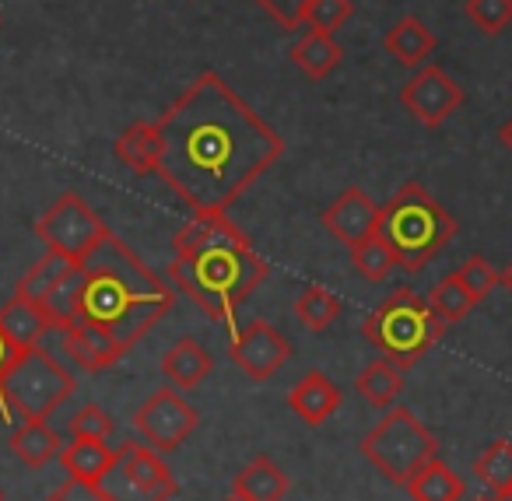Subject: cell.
Wrapping results in <instances>:
<instances>
[{
    "mask_svg": "<svg viewBox=\"0 0 512 501\" xmlns=\"http://www.w3.org/2000/svg\"><path fill=\"white\" fill-rule=\"evenodd\" d=\"M155 141V176L193 214H228L285 155V137L256 116L218 71H204L158 116Z\"/></svg>",
    "mask_w": 512,
    "mask_h": 501,
    "instance_id": "6da1fadb",
    "label": "cell"
},
{
    "mask_svg": "<svg viewBox=\"0 0 512 501\" xmlns=\"http://www.w3.org/2000/svg\"><path fill=\"white\" fill-rule=\"evenodd\" d=\"M172 253L176 256L165 270L169 284L221 323H228L271 274L267 260L228 214H193L172 239Z\"/></svg>",
    "mask_w": 512,
    "mask_h": 501,
    "instance_id": "7a4b0ae2",
    "label": "cell"
},
{
    "mask_svg": "<svg viewBox=\"0 0 512 501\" xmlns=\"http://www.w3.org/2000/svg\"><path fill=\"white\" fill-rule=\"evenodd\" d=\"M81 298L78 316L106 330L123 351L155 330L172 309V284L162 281L120 235L109 232L81 260Z\"/></svg>",
    "mask_w": 512,
    "mask_h": 501,
    "instance_id": "3957f363",
    "label": "cell"
},
{
    "mask_svg": "<svg viewBox=\"0 0 512 501\" xmlns=\"http://www.w3.org/2000/svg\"><path fill=\"white\" fill-rule=\"evenodd\" d=\"M379 235L397 256V267L418 274L449 246L456 221L421 183H404L379 207Z\"/></svg>",
    "mask_w": 512,
    "mask_h": 501,
    "instance_id": "277c9868",
    "label": "cell"
},
{
    "mask_svg": "<svg viewBox=\"0 0 512 501\" xmlns=\"http://www.w3.org/2000/svg\"><path fill=\"white\" fill-rule=\"evenodd\" d=\"M442 323L432 312V305L418 295L414 288H397L365 316L362 333L386 361L407 372L411 365H418L435 344H439Z\"/></svg>",
    "mask_w": 512,
    "mask_h": 501,
    "instance_id": "5b68a950",
    "label": "cell"
},
{
    "mask_svg": "<svg viewBox=\"0 0 512 501\" xmlns=\"http://www.w3.org/2000/svg\"><path fill=\"white\" fill-rule=\"evenodd\" d=\"M74 393V375L43 347H29L18 354L0 382V410L4 417H22V421H46L60 403Z\"/></svg>",
    "mask_w": 512,
    "mask_h": 501,
    "instance_id": "8992f818",
    "label": "cell"
},
{
    "mask_svg": "<svg viewBox=\"0 0 512 501\" xmlns=\"http://www.w3.org/2000/svg\"><path fill=\"white\" fill-rule=\"evenodd\" d=\"M362 456L383 473L386 480L407 487V480L439 456L435 435L411 414L407 407H393L383 421L372 424V431L362 438Z\"/></svg>",
    "mask_w": 512,
    "mask_h": 501,
    "instance_id": "52a82bcc",
    "label": "cell"
},
{
    "mask_svg": "<svg viewBox=\"0 0 512 501\" xmlns=\"http://www.w3.org/2000/svg\"><path fill=\"white\" fill-rule=\"evenodd\" d=\"M36 235L50 253L67 256L71 263H81L102 239L109 235V225L78 197L64 193L43 218L36 221Z\"/></svg>",
    "mask_w": 512,
    "mask_h": 501,
    "instance_id": "ba28073f",
    "label": "cell"
},
{
    "mask_svg": "<svg viewBox=\"0 0 512 501\" xmlns=\"http://www.w3.org/2000/svg\"><path fill=\"white\" fill-rule=\"evenodd\" d=\"M197 410L179 396V389L165 386L158 393H151L148 400L141 403V410L134 414V428L144 442L155 452H172L179 449V442L197 431Z\"/></svg>",
    "mask_w": 512,
    "mask_h": 501,
    "instance_id": "9c48e42d",
    "label": "cell"
},
{
    "mask_svg": "<svg viewBox=\"0 0 512 501\" xmlns=\"http://www.w3.org/2000/svg\"><path fill=\"white\" fill-rule=\"evenodd\" d=\"M397 99L421 127L435 130V127H442L453 113H460L467 95H463V88L456 85L439 64H425L404 81Z\"/></svg>",
    "mask_w": 512,
    "mask_h": 501,
    "instance_id": "30bf717a",
    "label": "cell"
},
{
    "mask_svg": "<svg viewBox=\"0 0 512 501\" xmlns=\"http://www.w3.org/2000/svg\"><path fill=\"white\" fill-rule=\"evenodd\" d=\"M228 358L256 382H267L285 368V361L292 358V344L274 330L264 319H253L246 323L239 333L232 337V347H228Z\"/></svg>",
    "mask_w": 512,
    "mask_h": 501,
    "instance_id": "8fae6325",
    "label": "cell"
},
{
    "mask_svg": "<svg viewBox=\"0 0 512 501\" xmlns=\"http://www.w3.org/2000/svg\"><path fill=\"white\" fill-rule=\"evenodd\" d=\"M323 225L344 246H358V242L379 235V207L362 186H348L334 204L323 211Z\"/></svg>",
    "mask_w": 512,
    "mask_h": 501,
    "instance_id": "7c38bea8",
    "label": "cell"
},
{
    "mask_svg": "<svg viewBox=\"0 0 512 501\" xmlns=\"http://www.w3.org/2000/svg\"><path fill=\"white\" fill-rule=\"evenodd\" d=\"M60 337H64V351L67 358L74 361L78 368H85V372L99 375L106 372V368H113L116 361L123 358V347L116 344L113 337H109L106 330H99V326L85 323V319H71L67 326H60Z\"/></svg>",
    "mask_w": 512,
    "mask_h": 501,
    "instance_id": "4fadbf2b",
    "label": "cell"
},
{
    "mask_svg": "<svg viewBox=\"0 0 512 501\" xmlns=\"http://www.w3.org/2000/svg\"><path fill=\"white\" fill-rule=\"evenodd\" d=\"M116 459L127 470V477L134 480L141 491H148L151 498L169 501L176 494V480H172L169 466H165L162 452H155L148 442H123L116 449Z\"/></svg>",
    "mask_w": 512,
    "mask_h": 501,
    "instance_id": "5bb4252c",
    "label": "cell"
},
{
    "mask_svg": "<svg viewBox=\"0 0 512 501\" xmlns=\"http://www.w3.org/2000/svg\"><path fill=\"white\" fill-rule=\"evenodd\" d=\"M383 46L400 67H411V71H418V67H425L428 60H432L439 39H435V32L428 29L421 18L404 15L400 22L390 25V32L383 36Z\"/></svg>",
    "mask_w": 512,
    "mask_h": 501,
    "instance_id": "9a60e30c",
    "label": "cell"
},
{
    "mask_svg": "<svg viewBox=\"0 0 512 501\" xmlns=\"http://www.w3.org/2000/svg\"><path fill=\"white\" fill-rule=\"evenodd\" d=\"M288 407H292L306 424H323L334 417L337 407H341V389H337L323 372H309V375H302L299 386L288 393Z\"/></svg>",
    "mask_w": 512,
    "mask_h": 501,
    "instance_id": "2e32d148",
    "label": "cell"
},
{
    "mask_svg": "<svg viewBox=\"0 0 512 501\" xmlns=\"http://www.w3.org/2000/svg\"><path fill=\"white\" fill-rule=\"evenodd\" d=\"M214 361L193 337H183L162 354V375L172 389H193L211 375Z\"/></svg>",
    "mask_w": 512,
    "mask_h": 501,
    "instance_id": "e0dca14e",
    "label": "cell"
},
{
    "mask_svg": "<svg viewBox=\"0 0 512 501\" xmlns=\"http://www.w3.org/2000/svg\"><path fill=\"white\" fill-rule=\"evenodd\" d=\"M341 43L334 39V32H320V29H309L299 43L292 46V64L299 67L306 78L323 81L341 67Z\"/></svg>",
    "mask_w": 512,
    "mask_h": 501,
    "instance_id": "ac0fdd59",
    "label": "cell"
},
{
    "mask_svg": "<svg viewBox=\"0 0 512 501\" xmlns=\"http://www.w3.org/2000/svg\"><path fill=\"white\" fill-rule=\"evenodd\" d=\"M0 326H4V333H8L22 351L39 347V340L53 330L50 316H46L36 302H29V298H22V295H15L11 302L0 305Z\"/></svg>",
    "mask_w": 512,
    "mask_h": 501,
    "instance_id": "d6986e66",
    "label": "cell"
},
{
    "mask_svg": "<svg viewBox=\"0 0 512 501\" xmlns=\"http://www.w3.org/2000/svg\"><path fill=\"white\" fill-rule=\"evenodd\" d=\"M60 449H64V442L46 421H22L11 431V452L29 470H43L46 463H53L60 456Z\"/></svg>",
    "mask_w": 512,
    "mask_h": 501,
    "instance_id": "ffe728a7",
    "label": "cell"
},
{
    "mask_svg": "<svg viewBox=\"0 0 512 501\" xmlns=\"http://www.w3.org/2000/svg\"><path fill=\"white\" fill-rule=\"evenodd\" d=\"M232 491L246 494L253 501H281L288 494V477L271 456H256L253 463L235 473Z\"/></svg>",
    "mask_w": 512,
    "mask_h": 501,
    "instance_id": "44dd1931",
    "label": "cell"
},
{
    "mask_svg": "<svg viewBox=\"0 0 512 501\" xmlns=\"http://www.w3.org/2000/svg\"><path fill=\"white\" fill-rule=\"evenodd\" d=\"M116 449H109L102 438H71V442L60 449V463L71 477L88 480V484H99L102 473L113 466Z\"/></svg>",
    "mask_w": 512,
    "mask_h": 501,
    "instance_id": "7402d4cb",
    "label": "cell"
},
{
    "mask_svg": "<svg viewBox=\"0 0 512 501\" xmlns=\"http://www.w3.org/2000/svg\"><path fill=\"white\" fill-rule=\"evenodd\" d=\"M355 393H362V400L376 410H386L393 407L400 393H404V372H400L393 361L386 358H376L358 372L355 379Z\"/></svg>",
    "mask_w": 512,
    "mask_h": 501,
    "instance_id": "603a6c76",
    "label": "cell"
},
{
    "mask_svg": "<svg viewBox=\"0 0 512 501\" xmlns=\"http://www.w3.org/2000/svg\"><path fill=\"white\" fill-rule=\"evenodd\" d=\"M113 151H116V158L134 172V176H148V172H155V158H158L155 123H148V120L130 123V127L116 137Z\"/></svg>",
    "mask_w": 512,
    "mask_h": 501,
    "instance_id": "cb8c5ba5",
    "label": "cell"
},
{
    "mask_svg": "<svg viewBox=\"0 0 512 501\" xmlns=\"http://www.w3.org/2000/svg\"><path fill=\"white\" fill-rule=\"evenodd\" d=\"M407 494L414 501H460L463 498V480L442 463L439 456L428 459L411 480H407Z\"/></svg>",
    "mask_w": 512,
    "mask_h": 501,
    "instance_id": "d4e9b609",
    "label": "cell"
},
{
    "mask_svg": "<svg viewBox=\"0 0 512 501\" xmlns=\"http://www.w3.org/2000/svg\"><path fill=\"white\" fill-rule=\"evenodd\" d=\"M474 477L481 480L491 494L512 491V442L509 438H495V442H488L477 452Z\"/></svg>",
    "mask_w": 512,
    "mask_h": 501,
    "instance_id": "484cf974",
    "label": "cell"
},
{
    "mask_svg": "<svg viewBox=\"0 0 512 501\" xmlns=\"http://www.w3.org/2000/svg\"><path fill=\"white\" fill-rule=\"evenodd\" d=\"M71 267H74V263L67 260V256L50 253V249H46L43 260H36V263H32V267L22 274V281H18L15 295H22V298H29V302L43 305V298L53 291V284H57L60 277H64Z\"/></svg>",
    "mask_w": 512,
    "mask_h": 501,
    "instance_id": "4316f807",
    "label": "cell"
},
{
    "mask_svg": "<svg viewBox=\"0 0 512 501\" xmlns=\"http://www.w3.org/2000/svg\"><path fill=\"white\" fill-rule=\"evenodd\" d=\"M81 284H85V274H81V263H74L71 270H67L64 277H60L57 284H53V291L43 298V305L39 309L50 316L53 330H60V326H67L74 316H78V298H81Z\"/></svg>",
    "mask_w": 512,
    "mask_h": 501,
    "instance_id": "83f0119b",
    "label": "cell"
},
{
    "mask_svg": "<svg viewBox=\"0 0 512 501\" xmlns=\"http://www.w3.org/2000/svg\"><path fill=\"white\" fill-rule=\"evenodd\" d=\"M295 316H299L309 330L320 333V330H327V326H334V319L341 316V298H337L334 291L320 288V284H309V288H302L299 302H295Z\"/></svg>",
    "mask_w": 512,
    "mask_h": 501,
    "instance_id": "f1b7e54d",
    "label": "cell"
},
{
    "mask_svg": "<svg viewBox=\"0 0 512 501\" xmlns=\"http://www.w3.org/2000/svg\"><path fill=\"white\" fill-rule=\"evenodd\" d=\"M428 305H432V312L442 319V323H460V319L470 316V309H474L477 302H474V295H470V291L460 284V277L449 274L432 288Z\"/></svg>",
    "mask_w": 512,
    "mask_h": 501,
    "instance_id": "f546056e",
    "label": "cell"
},
{
    "mask_svg": "<svg viewBox=\"0 0 512 501\" xmlns=\"http://www.w3.org/2000/svg\"><path fill=\"white\" fill-rule=\"evenodd\" d=\"M351 263H355V270L365 281H386L393 274V267H397V256L383 242V235H372V239L351 246Z\"/></svg>",
    "mask_w": 512,
    "mask_h": 501,
    "instance_id": "4dcf8cb0",
    "label": "cell"
},
{
    "mask_svg": "<svg viewBox=\"0 0 512 501\" xmlns=\"http://www.w3.org/2000/svg\"><path fill=\"white\" fill-rule=\"evenodd\" d=\"M463 11L481 36H502L512 25V0H467Z\"/></svg>",
    "mask_w": 512,
    "mask_h": 501,
    "instance_id": "1f68e13d",
    "label": "cell"
},
{
    "mask_svg": "<svg viewBox=\"0 0 512 501\" xmlns=\"http://www.w3.org/2000/svg\"><path fill=\"white\" fill-rule=\"evenodd\" d=\"M351 15H355V4H351V0H309L306 25L320 32H337Z\"/></svg>",
    "mask_w": 512,
    "mask_h": 501,
    "instance_id": "d6a6232c",
    "label": "cell"
},
{
    "mask_svg": "<svg viewBox=\"0 0 512 501\" xmlns=\"http://www.w3.org/2000/svg\"><path fill=\"white\" fill-rule=\"evenodd\" d=\"M456 277H460L463 288L474 295V302H481V298H488L491 291L498 288V270L488 267V260L484 256H470L467 263H463L460 270H456Z\"/></svg>",
    "mask_w": 512,
    "mask_h": 501,
    "instance_id": "836d02e7",
    "label": "cell"
},
{
    "mask_svg": "<svg viewBox=\"0 0 512 501\" xmlns=\"http://www.w3.org/2000/svg\"><path fill=\"white\" fill-rule=\"evenodd\" d=\"M99 491L106 494V501H158L127 477V470L120 466V459H113V466L99 477Z\"/></svg>",
    "mask_w": 512,
    "mask_h": 501,
    "instance_id": "e575fe53",
    "label": "cell"
},
{
    "mask_svg": "<svg viewBox=\"0 0 512 501\" xmlns=\"http://www.w3.org/2000/svg\"><path fill=\"white\" fill-rule=\"evenodd\" d=\"M109 435H113V417L102 407H95V403L81 407L78 414L71 417V438H102V442H106Z\"/></svg>",
    "mask_w": 512,
    "mask_h": 501,
    "instance_id": "d590c367",
    "label": "cell"
},
{
    "mask_svg": "<svg viewBox=\"0 0 512 501\" xmlns=\"http://www.w3.org/2000/svg\"><path fill=\"white\" fill-rule=\"evenodd\" d=\"M256 8L264 11V15H271L274 22L281 25V29L295 32L306 25V8H309V0H253Z\"/></svg>",
    "mask_w": 512,
    "mask_h": 501,
    "instance_id": "8d00e7d4",
    "label": "cell"
},
{
    "mask_svg": "<svg viewBox=\"0 0 512 501\" xmlns=\"http://www.w3.org/2000/svg\"><path fill=\"white\" fill-rule=\"evenodd\" d=\"M46 501H106V494L99 491V484H88V480L67 477L64 484H60Z\"/></svg>",
    "mask_w": 512,
    "mask_h": 501,
    "instance_id": "74e56055",
    "label": "cell"
},
{
    "mask_svg": "<svg viewBox=\"0 0 512 501\" xmlns=\"http://www.w3.org/2000/svg\"><path fill=\"white\" fill-rule=\"evenodd\" d=\"M18 354H22V347L15 344V340L4 333V326H0V382H4V375H8V368L18 361Z\"/></svg>",
    "mask_w": 512,
    "mask_h": 501,
    "instance_id": "f35d334b",
    "label": "cell"
},
{
    "mask_svg": "<svg viewBox=\"0 0 512 501\" xmlns=\"http://www.w3.org/2000/svg\"><path fill=\"white\" fill-rule=\"evenodd\" d=\"M498 141H502V148H505V151H509V155H512V116H509V120L502 123V130H498Z\"/></svg>",
    "mask_w": 512,
    "mask_h": 501,
    "instance_id": "ab89813d",
    "label": "cell"
},
{
    "mask_svg": "<svg viewBox=\"0 0 512 501\" xmlns=\"http://www.w3.org/2000/svg\"><path fill=\"white\" fill-rule=\"evenodd\" d=\"M498 284H502V288H505V291H509V295H512V263H509V267L502 270V274H498Z\"/></svg>",
    "mask_w": 512,
    "mask_h": 501,
    "instance_id": "60d3db41",
    "label": "cell"
},
{
    "mask_svg": "<svg viewBox=\"0 0 512 501\" xmlns=\"http://www.w3.org/2000/svg\"><path fill=\"white\" fill-rule=\"evenodd\" d=\"M488 501H512V491H505V494H491Z\"/></svg>",
    "mask_w": 512,
    "mask_h": 501,
    "instance_id": "b9f144b4",
    "label": "cell"
},
{
    "mask_svg": "<svg viewBox=\"0 0 512 501\" xmlns=\"http://www.w3.org/2000/svg\"><path fill=\"white\" fill-rule=\"evenodd\" d=\"M225 501H253V498H246V494H239V491H232V494H228V498Z\"/></svg>",
    "mask_w": 512,
    "mask_h": 501,
    "instance_id": "7bdbcfd3",
    "label": "cell"
},
{
    "mask_svg": "<svg viewBox=\"0 0 512 501\" xmlns=\"http://www.w3.org/2000/svg\"><path fill=\"white\" fill-rule=\"evenodd\" d=\"M0 501H4V491H0Z\"/></svg>",
    "mask_w": 512,
    "mask_h": 501,
    "instance_id": "ee69618b",
    "label": "cell"
}]
</instances>
